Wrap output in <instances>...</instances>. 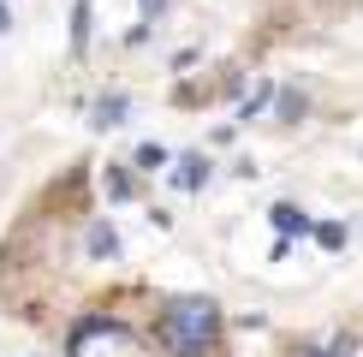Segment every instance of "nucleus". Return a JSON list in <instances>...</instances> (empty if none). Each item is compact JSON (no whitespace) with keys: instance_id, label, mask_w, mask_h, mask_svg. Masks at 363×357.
Listing matches in <instances>:
<instances>
[{"instance_id":"nucleus-1","label":"nucleus","mask_w":363,"mask_h":357,"mask_svg":"<svg viewBox=\"0 0 363 357\" xmlns=\"http://www.w3.org/2000/svg\"><path fill=\"white\" fill-rule=\"evenodd\" d=\"M220 339V310L208 298H173L161 310V346L173 357H208Z\"/></svg>"},{"instance_id":"nucleus-2","label":"nucleus","mask_w":363,"mask_h":357,"mask_svg":"<svg viewBox=\"0 0 363 357\" xmlns=\"http://www.w3.org/2000/svg\"><path fill=\"white\" fill-rule=\"evenodd\" d=\"M119 119H125V96H119V89H113V96H101L96 108H89V125H96V131H113Z\"/></svg>"},{"instance_id":"nucleus-3","label":"nucleus","mask_w":363,"mask_h":357,"mask_svg":"<svg viewBox=\"0 0 363 357\" xmlns=\"http://www.w3.org/2000/svg\"><path fill=\"white\" fill-rule=\"evenodd\" d=\"M268 220H274V232H304V227H310L298 203H274V208H268Z\"/></svg>"},{"instance_id":"nucleus-4","label":"nucleus","mask_w":363,"mask_h":357,"mask_svg":"<svg viewBox=\"0 0 363 357\" xmlns=\"http://www.w3.org/2000/svg\"><path fill=\"white\" fill-rule=\"evenodd\" d=\"M173 178H179L185 191H196V185L208 178V161H203V155H185V161H179V173H173Z\"/></svg>"},{"instance_id":"nucleus-5","label":"nucleus","mask_w":363,"mask_h":357,"mask_svg":"<svg viewBox=\"0 0 363 357\" xmlns=\"http://www.w3.org/2000/svg\"><path fill=\"white\" fill-rule=\"evenodd\" d=\"M113 250H119L113 227H108V220H96V227H89V256H113Z\"/></svg>"},{"instance_id":"nucleus-6","label":"nucleus","mask_w":363,"mask_h":357,"mask_svg":"<svg viewBox=\"0 0 363 357\" xmlns=\"http://www.w3.org/2000/svg\"><path fill=\"white\" fill-rule=\"evenodd\" d=\"M89 12H96V0H78V6H72V48L89 42Z\"/></svg>"},{"instance_id":"nucleus-7","label":"nucleus","mask_w":363,"mask_h":357,"mask_svg":"<svg viewBox=\"0 0 363 357\" xmlns=\"http://www.w3.org/2000/svg\"><path fill=\"white\" fill-rule=\"evenodd\" d=\"M268 101H274V113H280V119H298V113H304V96H298V89H274Z\"/></svg>"},{"instance_id":"nucleus-8","label":"nucleus","mask_w":363,"mask_h":357,"mask_svg":"<svg viewBox=\"0 0 363 357\" xmlns=\"http://www.w3.org/2000/svg\"><path fill=\"white\" fill-rule=\"evenodd\" d=\"M315 244H322V250H340V244H345V227H340V220H322V227H315Z\"/></svg>"},{"instance_id":"nucleus-9","label":"nucleus","mask_w":363,"mask_h":357,"mask_svg":"<svg viewBox=\"0 0 363 357\" xmlns=\"http://www.w3.org/2000/svg\"><path fill=\"white\" fill-rule=\"evenodd\" d=\"M268 96H274V89H250V96H245V113H238V119H256V113L268 108Z\"/></svg>"},{"instance_id":"nucleus-10","label":"nucleus","mask_w":363,"mask_h":357,"mask_svg":"<svg viewBox=\"0 0 363 357\" xmlns=\"http://www.w3.org/2000/svg\"><path fill=\"white\" fill-rule=\"evenodd\" d=\"M304 357H352V334H340L328 351H304Z\"/></svg>"},{"instance_id":"nucleus-11","label":"nucleus","mask_w":363,"mask_h":357,"mask_svg":"<svg viewBox=\"0 0 363 357\" xmlns=\"http://www.w3.org/2000/svg\"><path fill=\"white\" fill-rule=\"evenodd\" d=\"M161 161H167V155H161V143H143L138 149V167H161Z\"/></svg>"},{"instance_id":"nucleus-12","label":"nucleus","mask_w":363,"mask_h":357,"mask_svg":"<svg viewBox=\"0 0 363 357\" xmlns=\"http://www.w3.org/2000/svg\"><path fill=\"white\" fill-rule=\"evenodd\" d=\"M108 197H131V178L125 173H108Z\"/></svg>"},{"instance_id":"nucleus-13","label":"nucleus","mask_w":363,"mask_h":357,"mask_svg":"<svg viewBox=\"0 0 363 357\" xmlns=\"http://www.w3.org/2000/svg\"><path fill=\"white\" fill-rule=\"evenodd\" d=\"M167 12V0H143V18H161Z\"/></svg>"},{"instance_id":"nucleus-14","label":"nucleus","mask_w":363,"mask_h":357,"mask_svg":"<svg viewBox=\"0 0 363 357\" xmlns=\"http://www.w3.org/2000/svg\"><path fill=\"white\" fill-rule=\"evenodd\" d=\"M6 30H12V12H6V6H0V36H6Z\"/></svg>"}]
</instances>
